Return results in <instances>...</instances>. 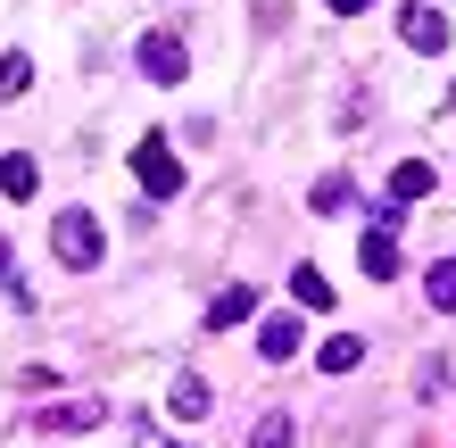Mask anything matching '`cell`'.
<instances>
[{"label":"cell","mask_w":456,"mask_h":448,"mask_svg":"<svg viewBox=\"0 0 456 448\" xmlns=\"http://www.w3.org/2000/svg\"><path fill=\"white\" fill-rule=\"evenodd\" d=\"M50 249H59L67 266L84 274V266H100V249H109V232H100V216H92V208H67V216L50 224Z\"/></svg>","instance_id":"1"},{"label":"cell","mask_w":456,"mask_h":448,"mask_svg":"<svg viewBox=\"0 0 456 448\" xmlns=\"http://www.w3.org/2000/svg\"><path fill=\"white\" fill-rule=\"evenodd\" d=\"M133 175H142L150 200H175V191H183V158H175L167 142H142V150H133Z\"/></svg>","instance_id":"2"},{"label":"cell","mask_w":456,"mask_h":448,"mask_svg":"<svg viewBox=\"0 0 456 448\" xmlns=\"http://www.w3.org/2000/svg\"><path fill=\"white\" fill-rule=\"evenodd\" d=\"M398 42L407 50H448V17L432 0H407V9H398Z\"/></svg>","instance_id":"3"},{"label":"cell","mask_w":456,"mask_h":448,"mask_svg":"<svg viewBox=\"0 0 456 448\" xmlns=\"http://www.w3.org/2000/svg\"><path fill=\"white\" fill-rule=\"evenodd\" d=\"M142 75H150V84H183V75H191L183 42L175 34H142Z\"/></svg>","instance_id":"4"},{"label":"cell","mask_w":456,"mask_h":448,"mask_svg":"<svg viewBox=\"0 0 456 448\" xmlns=\"http://www.w3.org/2000/svg\"><path fill=\"white\" fill-rule=\"evenodd\" d=\"M100 415H109V399H67V407H42L34 432H92Z\"/></svg>","instance_id":"5"},{"label":"cell","mask_w":456,"mask_h":448,"mask_svg":"<svg viewBox=\"0 0 456 448\" xmlns=\"http://www.w3.org/2000/svg\"><path fill=\"white\" fill-rule=\"evenodd\" d=\"M432 191H440V175L423 167V158H407V167L390 175V200H398V208H415V200H432Z\"/></svg>","instance_id":"6"},{"label":"cell","mask_w":456,"mask_h":448,"mask_svg":"<svg viewBox=\"0 0 456 448\" xmlns=\"http://www.w3.org/2000/svg\"><path fill=\"white\" fill-rule=\"evenodd\" d=\"M0 191H9V200H34L42 191V167L25 150H9V158H0Z\"/></svg>","instance_id":"7"},{"label":"cell","mask_w":456,"mask_h":448,"mask_svg":"<svg viewBox=\"0 0 456 448\" xmlns=\"http://www.w3.org/2000/svg\"><path fill=\"white\" fill-rule=\"evenodd\" d=\"M290 349H299V315H265V324H257V357H290Z\"/></svg>","instance_id":"8"},{"label":"cell","mask_w":456,"mask_h":448,"mask_svg":"<svg viewBox=\"0 0 456 448\" xmlns=\"http://www.w3.org/2000/svg\"><path fill=\"white\" fill-rule=\"evenodd\" d=\"M315 365H324V374H357V365H365V340L357 332H332L324 349H315Z\"/></svg>","instance_id":"9"},{"label":"cell","mask_w":456,"mask_h":448,"mask_svg":"<svg viewBox=\"0 0 456 448\" xmlns=\"http://www.w3.org/2000/svg\"><path fill=\"white\" fill-rule=\"evenodd\" d=\"M249 315H257V291H249V282H232V291L208 307V324H216V332H232V324H249Z\"/></svg>","instance_id":"10"},{"label":"cell","mask_w":456,"mask_h":448,"mask_svg":"<svg viewBox=\"0 0 456 448\" xmlns=\"http://www.w3.org/2000/svg\"><path fill=\"white\" fill-rule=\"evenodd\" d=\"M357 266H365L373 282H390V274H398V241H390V232H365V249H357Z\"/></svg>","instance_id":"11"},{"label":"cell","mask_w":456,"mask_h":448,"mask_svg":"<svg viewBox=\"0 0 456 448\" xmlns=\"http://www.w3.org/2000/svg\"><path fill=\"white\" fill-rule=\"evenodd\" d=\"M423 299L440 315H456V257H432V274H423Z\"/></svg>","instance_id":"12"},{"label":"cell","mask_w":456,"mask_h":448,"mask_svg":"<svg viewBox=\"0 0 456 448\" xmlns=\"http://www.w3.org/2000/svg\"><path fill=\"white\" fill-rule=\"evenodd\" d=\"M307 200H315V216H340V208L357 200V183H348V175H324V183H315Z\"/></svg>","instance_id":"13"},{"label":"cell","mask_w":456,"mask_h":448,"mask_svg":"<svg viewBox=\"0 0 456 448\" xmlns=\"http://www.w3.org/2000/svg\"><path fill=\"white\" fill-rule=\"evenodd\" d=\"M290 299H299V307H315V315H324V307H332V282H324V274H315V266H299V274H290Z\"/></svg>","instance_id":"14"},{"label":"cell","mask_w":456,"mask_h":448,"mask_svg":"<svg viewBox=\"0 0 456 448\" xmlns=\"http://www.w3.org/2000/svg\"><path fill=\"white\" fill-rule=\"evenodd\" d=\"M299 440V424H290V415L274 407V415H257V432H249V448H290Z\"/></svg>","instance_id":"15"},{"label":"cell","mask_w":456,"mask_h":448,"mask_svg":"<svg viewBox=\"0 0 456 448\" xmlns=\"http://www.w3.org/2000/svg\"><path fill=\"white\" fill-rule=\"evenodd\" d=\"M167 399H175V415H191V424H200V415H208V382H200V374H183Z\"/></svg>","instance_id":"16"},{"label":"cell","mask_w":456,"mask_h":448,"mask_svg":"<svg viewBox=\"0 0 456 448\" xmlns=\"http://www.w3.org/2000/svg\"><path fill=\"white\" fill-rule=\"evenodd\" d=\"M34 92V59H0V100H25Z\"/></svg>","instance_id":"17"},{"label":"cell","mask_w":456,"mask_h":448,"mask_svg":"<svg viewBox=\"0 0 456 448\" xmlns=\"http://www.w3.org/2000/svg\"><path fill=\"white\" fill-rule=\"evenodd\" d=\"M324 9H332V17H357V9H373V0H324Z\"/></svg>","instance_id":"18"},{"label":"cell","mask_w":456,"mask_h":448,"mask_svg":"<svg viewBox=\"0 0 456 448\" xmlns=\"http://www.w3.org/2000/svg\"><path fill=\"white\" fill-rule=\"evenodd\" d=\"M9 257H17V249H9V241H0V282H9Z\"/></svg>","instance_id":"19"},{"label":"cell","mask_w":456,"mask_h":448,"mask_svg":"<svg viewBox=\"0 0 456 448\" xmlns=\"http://www.w3.org/2000/svg\"><path fill=\"white\" fill-rule=\"evenodd\" d=\"M167 448H183V440H167Z\"/></svg>","instance_id":"20"}]
</instances>
